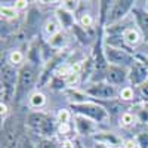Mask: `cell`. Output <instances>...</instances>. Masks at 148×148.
I'll use <instances>...</instances> for the list:
<instances>
[{"label": "cell", "instance_id": "cell-1", "mask_svg": "<svg viewBox=\"0 0 148 148\" xmlns=\"http://www.w3.org/2000/svg\"><path fill=\"white\" fill-rule=\"evenodd\" d=\"M18 77L19 74L15 67H12L9 62L2 65V102H6V99L16 93Z\"/></svg>", "mask_w": 148, "mask_h": 148}, {"label": "cell", "instance_id": "cell-2", "mask_svg": "<svg viewBox=\"0 0 148 148\" xmlns=\"http://www.w3.org/2000/svg\"><path fill=\"white\" fill-rule=\"evenodd\" d=\"M73 110L76 111L79 116H84L96 123L105 121L108 119L107 110L98 104L93 102H80V104H73Z\"/></svg>", "mask_w": 148, "mask_h": 148}, {"label": "cell", "instance_id": "cell-3", "mask_svg": "<svg viewBox=\"0 0 148 148\" xmlns=\"http://www.w3.org/2000/svg\"><path fill=\"white\" fill-rule=\"evenodd\" d=\"M37 79V70L33 64H25L22 65V68L19 70V77H18V86H16V98L21 99L22 95L28 92L33 84L36 83Z\"/></svg>", "mask_w": 148, "mask_h": 148}, {"label": "cell", "instance_id": "cell-4", "mask_svg": "<svg viewBox=\"0 0 148 148\" xmlns=\"http://www.w3.org/2000/svg\"><path fill=\"white\" fill-rule=\"evenodd\" d=\"M28 125L45 138H51L55 132V125H53L52 119L46 114H42V113L30 114L28 116Z\"/></svg>", "mask_w": 148, "mask_h": 148}, {"label": "cell", "instance_id": "cell-5", "mask_svg": "<svg viewBox=\"0 0 148 148\" xmlns=\"http://www.w3.org/2000/svg\"><path fill=\"white\" fill-rule=\"evenodd\" d=\"M104 55H105V59L111 65H117V67H132L135 59L130 53H127L126 51H123L120 47H116V46H107L105 51H104Z\"/></svg>", "mask_w": 148, "mask_h": 148}, {"label": "cell", "instance_id": "cell-6", "mask_svg": "<svg viewBox=\"0 0 148 148\" xmlns=\"http://www.w3.org/2000/svg\"><path fill=\"white\" fill-rule=\"evenodd\" d=\"M133 8V2L132 0H120V2H113L111 5V9L108 10V19L107 24L111 25V24H116L120 19H123L127 12Z\"/></svg>", "mask_w": 148, "mask_h": 148}, {"label": "cell", "instance_id": "cell-7", "mask_svg": "<svg viewBox=\"0 0 148 148\" xmlns=\"http://www.w3.org/2000/svg\"><path fill=\"white\" fill-rule=\"evenodd\" d=\"M129 79V71L123 67H117V65H110L105 71V80L107 83H110L111 86H119L123 84Z\"/></svg>", "mask_w": 148, "mask_h": 148}, {"label": "cell", "instance_id": "cell-8", "mask_svg": "<svg viewBox=\"0 0 148 148\" xmlns=\"http://www.w3.org/2000/svg\"><path fill=\"white\" fill-rule=\"evenodd\" d=\"M90 96L93 98H101V99H113L117 95V90L114 86L110 83H95L86 90Z\"/></svg>", "mask_w": 148, "mask_h": 148}, {"label": "cell", "instance_id": "cell-9", "mask_svg": "<svg viewBox=\"0 0 148 148\" xmlns=\"http://www.w3.org/2000/svg\"><path fill=\"white\" fill-rule=\"evenodd\" d=\"M129 80L133 86H142L148 80V68L145 67V64L135 61L129 70Z\"/></svg>", "mask_w": 148, "mask_h": 148}, {"label": "cell", "instance_id": "cell-10", "mask_svg": "<svg viewBox=\"0 0 148 148\" xmlns=\"http://www.w3.org/2000/svg\"><path fill=\"white\" fill-rule=\"evenodd\" d=\"M95 141L101 145H105L107 148H123V142L117 135L111 132H99L95 135Z\"/></svg>", "mask_w": 148, "mask_h": 148}, {"label": "cell", "instance_id": "cell-11", "mask_svg": "<svg viewBox=\"0 0 148 148\" xmlns=\"http://www.w3.org/2000/svg\"><path fill=\"white\" fill-rule=\"evenodd\" d=\"M76 121H74V125H76V130L80 133V135H90L95 132L96 126H95V121L84 117V116H76V119H74Z\"/></svg>", "mask_w": 148, "mask_h": 148}, {"label": "cell", "instance_id": "cell-12", "mask_svg": "<svg viewBox=\"0 0 148 148\" xmlns=\"http://www.w3.org/2000/svg\"><path fill=\"white\" fill-rule=\"evenodd\" d=\"M121 40L125 42L127 46L133 47V46H138L139 42H141V33L136 30V28H125L121 33Z\"/></svg>", "mask_w": 148, "mask_h": 148}, {"label": "cell", "instance_id": "cell-13", "mask_svg": "<svg viewBox=\"0 0 148 148\" xmlns=\"http://www.w3.org/2000/svg\"><path fill=\"white\" fill-rule=\"evenodd\" d=\"M43 33H45V36L49 37V39H52L53 36H56L58 33H61V31H59V22H56V21H53V19L46 21L45 27H43Z\"/></svg>", "mask_w": 148, "mask_h": 148}, {"label": "cell", "instance_id": "cell-14", "mask_svg": "<svg viewBox=\"0 0 148 148\" xmlns=\"http://www.w3.org/2000/svg\"><path fill=\"white\" fill-rule=\"evenodd\" d=\"M136 21H138L139 30L144 33L145 37H148V12L138 10L136 12Z\"/></svg>", "mask_w": 148, "mask_h": 148}, {"label": "cell", "instance_id": "cell-15", "mask_svg": "<svg viewBox=\"0 0 148 148\" xmlns=\"http://www.w3.org/2000/svg\"><path fill=\"white\" fill-rule=\"evenodd\" d=\"M30 105L33 108H42L46 105V96L42 92H34L30 95Z\"/></svg>", "mask_w": 148, "mask_h": 148}, {"label": "cell", "instance_id": "cell-16", "mask_svg": "<svg viewBox=\"0 0 148 148\" xmlns=\"http://www.w3.org/2000/svg\"><path fill=\"white\" fill-rule=\"evenodd\" d=\"M9 64L12 65V67H19V65H22L24 64V53L21 52V51H12L10 53H9Z\"/></svg>", "mask_w": 148, "mask_h": 148}, {"label": "cell", "instance_id": "cell-17", "mask_svg": "<svg viewBox=\"0 0 148 148\" xmlns=\"http://www.w3.org/2000/svg\"><path fill=\"white\" fill-rule=\"evenodd\" d=\"M65 36L62 33H58L56 36H53L52 39H49V43H51V46L53 49H62V46L65 45Z\"/></svg>", "mask_w": 148, "mask_h": 148}, {"label": "cell", "instance_id": "cell-18", "mask_svg": "<svg viewBox=\"0 0 148 148\" xmlns=\"http://www.w3.org/2000/svg\"><path fill=\"white\" fill-rule=\"evenodd\" d=\"M2 18L3 19H14L18 15V10L15 9V6H2Z\"/></svg>", "mask_w": 148, "mask_h": 148}, {"label": "cell", "instance_id": "cell-19", "mask_svg": "<svg viewBox=\"0 0 148 148\" xmlns=\"http://www.w3.org/2000/svg\"><path fill=\"white\" fill-rule=\"evenodd\" d=\"M135 116L132 114V113H123L121 116H120V126H123V127H130V126H133L135 125Z\"/></svg>", "mask_w": 148, "mask_h": 148}, {"label": "cell", "instance_id": "cell-20", "mask_svg": "<svg viewBox=\"0 0 148 148\" xmlns=\"http://www.w3.org/2000/svg\"><path fill=\"white\" fill-rule=\"evenodd\" d=\"M119 96H120V99H123V101H132L135 98L133 88H130V86H125V88H121L120 92H119Z\"/></svg>", "mask_w": 148, "mask_h": 148}, {"label": "cell", "instance_id": "cell-21", "mask_svg": "<svg viewBox=\"0 0 148 148\" xmlns=\"http://www.w3.org/2000/svg\"><path fill=\"white\" fill-rule=\"evenodd\" d=\"M79 79H80V74H79V73H74V71L71 70V73L67 74V76L64 77V83H65L67 86H74V84L79 83Z\"/></svg>", "mask_w": 148, "mask_h": 148}, {"label": "cell", "instance_id": "cell-22", "mask_svg": "<svg viewBox=\"0 0 148 148\" xmlns=\"http://www.w3.org/2000/svg\"><path fill=\"white\" fill-rule=\"evenodd\" d=\"M56 119L59 121V125H65V123H70L71 114H70L68 110H59L58 114H56Z\"/></svg>", "mask_w": 148, "mask_h": 148}, {"label": "cell", "instance_id": "cell-23", "mask_svg": "<svg viewBox=\"0 0 148 148\" xmlns=\"http://www.w3.org/2000/svg\"><path fill=\"white\" fill-rule=\"evenodd\" d=\"M79 22H80V25H82V27L89 28V27H92V25H93V18H92V15H90V14H83V15L80 16Z\"/></svg>", "mask_w": 148, "mask_h": 148}, {"label": "cell", "instance_id": "cell-24", "mask_svg": "<svg viewBox=\"0 0 148 148\" xmlns=\"http://www.w3.org/2000/svg\"><path fill=\"white\" fill-rule=\"evenodd\" d=\"M136 144L139 148H148V132H142L136 136Z\"/></svg>", "mask_w": 148, "mask_h": 148}, {"label": "cell", "instance_id": "cell-25", "mask_svg": "<svg viewBox=\"0 0 148 148\" xmlns=\"http://www.w3.org/2000/svg\"><path fill=\"white\" fill-rule=\"evenodd\" d=\"M39 148H58V145H56L55 141L51 139V138H43V139H40V142H39Z\"/></svg>", "mask_w": 148, "mask_h": 148}, {"label": "cell", "instance_id": "cell-26", "mask_svg": "<svg viewBox=\"0 0 148 148\" xmlns=\"http://www.w3.org/2000/svg\"><path fill=\"white\" fill-rule=\"evenodd\" d=\"M77 3H79V2H71V0H70V2H62L61 8H62L64 10H67V12H70V14H71V12H74V10L77 9Z\"/></svg>", "mask_w": 148, "mask_h": 148}, {"label": "cell", "instance_id": "cell-27", "mask_svg": "<svg viewBox=\"0 0 148 148\" xmlns=\"http://www.w3.org/2000/svg\"><path fill=\"white\" fill-rule=\"evenodd\" d=\"M27 8H28V2H27V0H16V2H15V9L18 12L27 9Z\"/></svg>", "mask_w": 148, "mask_h": 148}, {"label": "cell", "instance_id": "cell-28", "mask_svg": "<svg viewBox=\"0 0 148 148\" xmlns=\"http://www.w3.org/2000/svg\"><path fill=\"white\" fill-rule=\"evenodd\" d=\"M70 130H71L70 123H65V125H59V127H58V132H59L61 135H64V136H67V135L70 133Z\"/></svg>", "mask_w": 148, "mask_h": 148}, {"label": "cell", "instance_id": "cell-29", "mask_svg": "<svg viewBox=\"0 0 148 148\" xmlns=\"http://www.w3.org/2000/svg\"><path fill=\"white\" fill-rule=\"evenodd\" d=\"M139 90H141V96L144 98L145 101H148V80L142 86H139Z\"/></svg>", "mask_w": 148, "mask_h": 148}, {"label": "cell", "instance_id": "cell-30", "mask_svg": "<svg viewBox=\"0 0 148 148\" xmlns=\"http://www.w3.org/2000/svg\"><path fill=\"white\" fill-rule=\"evenodd\" d=\"M59 148H77V144H74L71 139H64Z\"/></svg>", "mask_w": 148, "mask_h": 148}, {"label": "cell", "instance_id": "cell-31", "mask_svg": "<svg viewBox=\"0 0 148 148\" xmlns=\"http://www.w3.org/2000/svg\"><path fill=\"white\" fill-rule=\"evenodd\" d=\"M123 148H138V144L133 139H126L123 141Z\"/></svg>", "mask_w": 148, "mask_h": 148}, {"label": "cell", "instance_id": "cell-32", "mask_svg": "<svg viewBox=\"0 0 148 148\" xmlns=\"http://www.w3.org/2000/svg\"><path fill=\"white\" fill-rule=\"evenodd\" d=\"M0 108H2V119H5L6 116H8V105H6V102H2L0 104Z\"/></svg>", "mask_w": 148, "mask_h": 148}, {"label": "cell", "instance_id": "cell-33", "mask_svg": "<svg viewBox=\"0 0 148 148\" xmlns=\"http://www.w3.org/2000/svg\"><path fill=\"white\" fill-rule=\"evenodd\" d=\"M145 9H147V12H148V2H147V5H145Z\"/></svg>", "mask_w": 148, "mask_h": 148}, {"label": "cell", "instance_id": "cell-34", "mask_svg": "<svg viewBox=\"0 0 148 148\" xmlns=\"http://www.w3.org/2000/svg\"><path fill=\"white\" fill-rule=\"evenodd\" d=\"M77 148H83V147H82V145H80V144H77Z\"/></svg>", "mask_w": 148, "mask_h": 148}, {"label": "cell", "instance_id": "cell-35", "mask_svg": "<svg viewBox=\"0 0 148 148\" xmlns=\"http://www.w3.org/2000/svg\"><path fill=\"white\" fill-rule=\"evenodd\" d=\"M96 148H98V147H96Z\"/></svg>", "mask_w": 148, "mask_h": 148}]
</instances>
